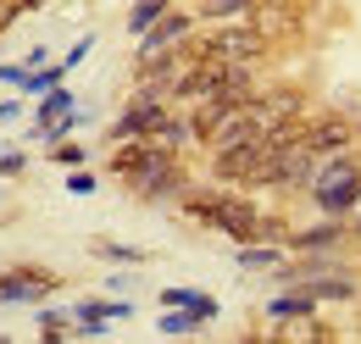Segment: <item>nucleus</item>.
<instances>
[{
	"mask_svg": "<svg viewBox=\"0 0 361 344\" xmlns=\"http://www.w3.org/2000/svg\"><path fill=\"white\" fill-rule=\"evenodd\" d=\"M306 195L317 200L322 216H350L361 200V161L350 150H334V156H317L312 178H306Z\"/></svg>",
	"mask_w": 361,
	"mask_h": 344,
	"instance_id": "nucleus-1",
	"label": "nucleus"
},
{
	"mask_svg": "<svg viewBox=\"0 0 361 344\" xmlns=\"http://www.w3.org/2000/svg\"><path fill=\"white\" fill-rule=\"evenodd\" d=\"M272 44L245 23V17H233V23H223L217 34H206V39H195V56H217V61H245V67H256L262 56H267Z\"/></svg>",
	"mask_w": 361,
	"mask_h": 344,
	"instance_id": "nucleus-2",
	"label": "nucleus"
},
{
	"mask_svg": "<svg viewBox=\"0 0 361 344\" xmlns=\"http://www.w3.org/2000/svg\"><path fill=\"white\" fill-rule=\"evenodd\" d=\"M245 23L267 44H289V39H300V28H306V17H300L295 0H256V6L245 11Z\"/></svg>",
	"mask_w": 361,
	"mask_h": 344,
	"instance_id": "nucleus-3",
	"label": "nucleus"
},
{
	"mask_svg": "<svg viewBox=\"0 0 361 344\" xmlns=\"http://www.w3.org/2000/svg\"><path fill=\"white\" fill-rule=\"evenodd\" d=\"M267 145L262 139H233V145H212V178L217 183H250L262 167Z\"/></svg>",
	"mask_w": 361,
	"mask_h": 344,
	"instance_id": "nucleus-4",
	"label": "nucleus"
},
{
	"mask_svg": "<svg viewBox=\"0 0 361 344\" xmlns=\"http://www.w3.org/2000/svg\"><path fill=\"white\" fill-rule=\"evenodd\" d=\"M212 228L228 233L233 245H250V239H262V211H256L250 200H239V195H223L217 211H212Z\"/></svg>",
	"mask_w": 361,
	"mask_h": 344,
	"instance_id": "nucleus-5",
	"label": "nucleus"
},
{
	"mask_svg": "<svg viewBox=\"0 0 361 344\" xmlns=\"http://www.w3.org/2000/svg\"><path fill=\"white\" fill-rule=\"evenodd\" d=\"M189 34H195V17L167 6V11H161L145 34H139V61H145V56H161V50H173V44H183Z\"/></svg>",
	"mask_w": 361,
	"mask_h": 344,
	"instance_id": "nucleus-6",
	"label": "nucleus"
},
{
	"mask_svg": "<svg viewBox=\"0 0 361 344\" xmlns=\"http://www.w3.org/2000/svg\"><path fill=\"white\" fill-rule=\"evenodd\" d=\"M306 145H312L317 156H334V150H350L356 145V123L350 117H306Z\"/></svg>",
	"mask_w": 361,
	"mask_h": 344,
	"instance_id": "nucleus-7",
	"label": "nucleus"
},
{
	"mask_svg": "<svg viewBox=\"0 0 361 344\" xmlns=\"http://www.w3.org/2000/svg\"><path fill=\"white\" fill-rule=\"evenodd\" d=\"M161 111H167V100H145V94H134L128 111L111 123V139H117V145H123V139H150L156 123H161Z\"/></svg>",
	"mask_w": 361,
	"mask_h": 344,
	"instance_id": "nucleus-8",
	"label": "nucleus"
},
{
	"mask_svg": "<svg viewBox=\"0 0 361 344\" xmlns=\"http://www.w3.org/2000/svg\"><path fill=\"white\" fill-rule=\"evenodd\" d=\"M295 250H339L345 239H350V222L345 216H328V222H317V228H300V233H283Z\"/></svg>",
	"mask_w": 361,
	"mask_h": 344,
	"instance_id": "nucleus-9",
	"label": "nucleus"
},
{
	"mask_svg": "<svg viewBox=\"0 0 361 344\" xmlns=\"http://www.w3.org/2000/svg\"><path fill=\"white\" fill-rule=\"evenodd\" d=\"M317 300L312 289L300 283V289H289V295H278V300H267V322H300V317H312Z\"/></svg>",
	"mask_w": 361,
	"mask_h": 344,
	"instance_id": "nucleus-10",
	"label": "nucleus"
},
{
	"mask_svg": "<svg viewBox=\"0 0 361 344\" xmlns=\"http://www.w3.org/2000/svg\"><path fill=\"white\" fill-rule=\"evenodd\" d=\"M150 139H156V145H167V150H183V145L195 139V128H189V117H178V111L167 106V111H161V123H156V133H150Z\"/></svg>",
	"mask_w": 361,
	"mask_h": 344,
	"instance_id": "nucleus-11",
	"label": "nucleus"
},
{
	"mask_svg": "<svg viewBox=\"0 0 361 344\" xmlns=\"http://www.w3.org/2000/svg\"><path fill=\"white\" fill-rule=\"evenodd\" d=\"M283 250H278V239L262 245V239H250V245H239V266H250V272H262V266H278Z\"/></svg>",
	"mask_w": 361,
	"mask_h": 344,
	"instance_id": "nucleus-12",
	"label": "nucleus"
},
{
	"mask_svg": "<svg viewBox=\"0 0 361 344\" xmlns=\"http://www.w3.org/2000/svg\"><path fill=\"white\" fill-rule=\"evenodd\" d=\"M67 111H73V94L56 84V89L45 94V106H39V123H34V133H39V128H50V123H56V117H67Z\"/></svg>",
	"mask_w": 361,
	"mask_h": 344,
	"instance_id": "nucleus-13",
	"label": "nucleus"
},
{
	"mask_svg": "<svg viewBox=\"0 0 361 344\" xmlns=\"http://www.w3.org/2000/svg\"><path fill=\"white\" fill-rule=\"evenodd\" d=\"M256 0H200V17H212V23H233V17H245Z\"/></svg>",
	"mask_w": 361,
	"mask_h": 344,
	"instance_id": "nucleus-14",
	"label": "nucleus"
},
{
	"mask_svg": "<svg viewBox=\"0 0 361 344\" xmlns=\"http://www.w3.org/2000/svg\"><path fill=\"white\" fill-rule=\"evenodd\" d=\"M94 256H100V261H117V266H145V250H134V245H111V239H100Z\"/></svg>",
	"mask_w": 361,
	"mask_h": 344,
	"instance_id": "nucleus-15",
	"label": "nucleus"
},
{
	"mask_svg": "<svg viewBox=\"0 0 361 344\" xmlns=\"http://www.w3.org/2000/svg\"><path fill=\"white\" fill-rule=\"evenodd\" d=\"M167 6H173V0H139L134 11H128V34H145V28H150V23H156Z\"/></svg>",
	"mask_w": 361,
	"mask_h": 344,
	"instance_id": "nucleus-16",
	"label": "nucleus"
},
{
	"mask_svg": "<svg viewBox=\"0 0 361 344\" xmlns=\"http://www.w3.org/2000/svg\"><path fill=\"white\" fill-rule=\"evenodd\" d=\"M50 156H56V161H61V167H78V161H84V145H56V150H50Z\"/></svg>",
	"mask_w": 361,
	"mask_h": 344,
	"instance_id": "nucleus-17",
	"label": "nucleus"
},
{
	"mask_svg": "<svg viewBox=\"0 0 361 344\" xmlns=\"http://www.w3.org/2000/svg\"><path fill=\"white\" fill-rule=\"evenodd\" d=\"M23 167H28V161H23V150H6V156H0V178H17Z\"/></svg>",
	"mask_w": 361,
	"mask_h": 344,
	"instance_id": "nucleus-18",
	"label": "nucleus"
},
{
	"mask_svg": "<svg viewBox=\"0 0 361 344\" xmlns=\"http://www.w3.org/2000/svg\"><path fill=\"white\" fill-rule=\"evenodd\" d=\"M67 189H73V195H94V178H90V172H73Z\"/></svg>",
	"mask_w": 361,
	"mask_h": 344,
	"instance_id": "nucleus-19",
	"label": "nucleus"
},
{
	"mask_svg": "<svg viewBox=\"0 0 361 344\" xmlns=\"http://www.w3.org/2000/svg\"><path fill=\"white\" fill-rule=\"evenodd\" d=\"M0 17L11 23V17H17V0H0Z\"/></svg>",
	"mask_w": 361,
	"mask_h": 344,
	"instance_id": "nucleus-20",
	"label": "nucleus"
},
{
	"mask_svg": "<svg viewBox=\"0 0 361 344\" xmlns=\"http://www.w3.org/2000/svg\"><path fill=\"white\" fill-rule=\"evenodd\" d=\"M350 233L361 239V200H356V211H350Z\"/></svg>",
	"mask_w": 361,
	"mask_h": 344,
	"instance_id": "nucleus-21",
	"label": "nucleus"
}]
</instances>
